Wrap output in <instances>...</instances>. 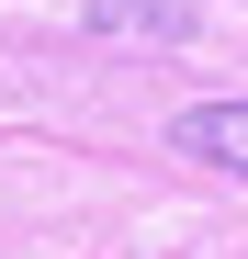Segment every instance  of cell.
Here are the masks:
<instances>
[{
    "label": "cell",
    "instance_id": "7a4b0ae2",
    "mask_svg": "<svg viewBox=\"0 0 248 259\" xmlns=\"http://www.w3.org/2000/svg\"><path fill=\"white\" fill-rule=\"evenodd\" d=\"M192 12L181 0H91V34H158V46H170Z\"/></svg>",
    "mask_w": 248,
    "mask_h": 259
},
{
    "label": "cell",
    "instance_id": "6da1fadb",
    "mask_svg": "<svg viewBox=\"0 0 248 259\" xmlns=\"http://www.w3.org/2000/svg\"><path fill=\"white\" fill-rule=\"evenodd\" d=\"M170 147L203 158V169H226V181H248V102H192L170 124Z\"/></svg>",
    "mask_w": 248,
    "mask_h": 259
}]
</instances>
